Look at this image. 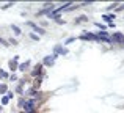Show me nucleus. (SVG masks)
<instances>
[{"label":"nucleus","instance_id":"423d86ee","mask_svg":"<svg viewBox=\"0 0 124 113\" xmlns=\"http://www.w3.org/2000/svg\"><path fill=\"white\" fill-rule=\"evenodd\" d=\"M123 38H124L123 31H113V33H110L112 44H123Z\"/></svg>","mask_w":124,"mask_h":113},{"label":"nucleus","instance_id":"20e7f679","mask_svg":"<svg viewBox=\"0 0 124 113\" xmlns=\"http://www.w3.org/2000/svg\"><path fill=\"white\" fill-rule=\"evenodd\" d=\"M77 39L80 41H93V43H97V38L94 35V31H83L80 36H77Z\"/></svg>","mask_w":124,"mask_h":113},{"label":"nucleus","instance_id":"a878e982","mask_svg":"<svg viewBox=\"0 0 124 113\" xmlns=\"http://www.w3.org/2000/svg\"><path fill=\"white\" fill-rule=\"evenodd\" d=\"M5 96H6V98L9 99V101H13V99H14V96H16V94H14V91H13V90L9 88V90H8V93H6Z\"/></svg>","mask_w":124,"mask_h":113},{"label":"nucleus","instance_id":"a211bd4d","mask_svg":"<svg viewBox=\"0 0 124 113\" xmlns=\"http://www.w3.org/2000/svg\"><path fill=\"white\" fill-rule=\"evenodd\" d=\"M25 101H27V98H25V96H21V98H17V108H19V112L24 108Z\"/></svg>","mask_w":124,"mask_h":113},{"label":"nucleus","instance_id":"2eb2a0df","mask_svg":"<svg viewBox=\"0 0 124 113\" xmlns=\"http://www.w3.org/2000/svg\"><path fill=\"white\" fill-rule=\"evenodd\" d=\"M69 55V49H68L66 46H63L61 44L60 46V50H58V57H68Z\"/></svg>","mask_w":124,"mask_h":113},{"label":"nucleus","instance_id":"7ed1b4c3","mask_svg":"<svg viewBox=\"0 0 124 113\" xmlns=\"http://www.w3.org/2000/svg\"><path fill=\"white\" fill-rule=\"evenodd\" d=\"M57 60H58V55H55V53H50V55H46L44 58H42L41 63H42V66H44V68H52V66H55Z\"/></svg>","mask_w":124,"mask_h":113},{"label":"nucleus","instance_id":"5701e85b","mask_svg":"<svg viewBox=\"0 0 124 113\" xmlns=\"http://www.w3.org/2000/svg\"><path fill=\"white\" fill-rule=\"evenodd\" d=\"M94 27H97L101 31H105L107 30V25L105 24H101V22H94Z\"/></svg>","mask_w":124,"mask_h":113},{"label":"nucleus","instance_id":"b1692460","mask_svg":"<svg viewBox=\"0 0 124 113\" xmlns=\"http://www.w3.org/2000/svg\"><path fill=\"white\" fill-rule=\"evenodd\" d=\"M8 43H9V46H19V41H17V38H8Z\"/></svg>","mask_w":124,"mask_h":113},{"label":"nucleus","instance_id":"6e6552de","mask_svg":"<svg viewBox=\"0 0 124 113\" xmlns=\"http://www.w3.org/2000/svg\"><path fill=\"white\" fill-rule=\"evenodd\" d=\"M101 17L104 19V22H107V24H112V22H115V19H116V13H104Z\"/></svg>","mask_w":124,"mask_h":113},{"label":"nucleus","instance_id":"bb28decb","mask_svg":"<svg viewBox=\"0 0 124 113\" xmlns=\"http://www.w3.org/2000/svg\"><path fill=\"white\" fill-rule=\"evenodd\" d=\"M0 44H2L3 47H9V43H8V39H5V38H2V36H0Z\"/></svg>","mask_w":124,"mask_h":113},{"label":"nucleus","instance_id":"f03ea898","mask_svg":"<svg viewBox=\"0 0 124 113\" xmlns=\"http://www.w3.org/2000/svg\"><path fill=\"white\" fill-rule=\"evenodd\" d=\"M44 74H46L44 72V66H42L41 61H38L36 64H33V66H31L30 72H28V77L33 80V79H38V77H42Z\"/></svg>","mask_w":124,"mask_h":113},{"label":"nucleus","instance_id":"0eeeda50","mask_svg":"<svg viewBox=\"0 0 124 113\" xmlns=\"http://www.w3.org/2000/svg\"><path fill=\"white\" fill-rule=\"evenodd\" d=\"M17 69H19V63H17V61H14L13 58L8 60V72L14 74V72H17Z\"/></svg>","mask_w":124,"mask_h":113},{"label":"nucleus","instance_id":"ddd939ff","mask_svg":"<svg viewBox=\"0 0 124 113\" xmlns=\"http://www.w3.org/2000/svg\"><path fill=\"white\" fill-rule=\"evenodd\" d=\"M33 33H36L38 36H46V35H47V30H46V28H42V27H39V25L36 24V27L33 28Z\"/></svg>","mask_w":124,"mask_h":113},{"label":"nucleus","instance_id":"412c9836","mask_svg":"<svg viewBox=\"0 0 124 113\" xmlns=\"http://www.w3.org/2000/svg\"><path fill=\"white\" fill-rule=\"evenodd\" d=\"M28 38H30L31 41H35V43H38V41L41 39V36H38L36 33H33V31H28Z\"/></svg>","mask_w":124,"mask_h":113},{"label":"nucleus","instance_id":"4468645a","mask_svg":"<svg viewBox=\"0 0 124 113\" xmlns=\"http://www.w3.org/2000/svg\"><path fill=\"white\" fill-rule=\"evenodd\" d=\"M13 91H14V94H17L19 98H21V96H24V93H25V88L16 83V85H14V88H13Z\"/></svg>","mask_w":124,"mask_h":113},{"label":"nucleus","instance_id":"f8f14e48","mask_svg":"<svg viewBox=\"0 0 124 113\" xmlns=\"http://www.w3.org/2000/svg\"><path fill=\"white\" fill-rule=\"evenodd\" d=\"M8 79H9L8 69H2V68H0V83H2V82H6V83H8Z\"/></svg>","mask_w":124,"mask_h":113},{"label":"nucleus","instance_id":"f257e3e1","mask_svg":"<svg viewBox=\"0 0 124 113\" xmlns=\"http://www.w3.org/2000/svg\"><path fill=\"white\" fill-rule=\"evenodd\" d=\"M55 9H57V3L46 2V3H42V6L36 11V16L38 17H41V16H49V14H52Z\"/></svg>","mask_w":124,"mask_h":113},{"label":"nucleus","instance_id":"2f4dec72","mask_svg":"<svg viewBox=\"0 0 124 113\" xmlns=\"http://www.w3.org/2000/svg\"><path fill=\"white\" fill-rule=\"evenodd\" d=\"M121 46H124V38H123V44H121Z\"/></svg>","mask_w":124,"mask_h":113},{"label":"nucleus","instance_id":"c756f323","mask_svg":"<svg viewBox=\"0 0 124 113\" xmlns=\"http://www.w3.org/2000/svg\"><path fill=\"white\" fill-rule=\"evenodd\" d=\"M13 60H14V61H17V63H19V60H21V57H19V55H14V57H13Z\"/></svg>","mask_w":124,"mask_h":113},{"label":"nucleus","instance_id":"6ab92c4d","mask_svg":"<svg viewBox=\"0 0 124 113\" xmlns=\"http://www.w3.org/2000/svg\"><path fill=\"white\" fill-rule=\"evenodd\" d=\"M9 104H11V101H9L6 96H0V105H2V107H8Z\"/></svg>","mask_w":124,"mask_h":113},{"label":"nucleus","instance_id":"9b49d317","mask_svg":"<svg viewBox=\"0 0 124 113\" xmlns=\"http://www.w3.org/2000/svg\"><path fill=\"white\" fill-rule=\"evenodd\" d=\"M86 22H90V17H88L86 14H82V16H79V17L74 19V24H76V25H79V24H86Z\"/></svg>","mask_w":124,"mask_h":113},{"label":"nucleus","instance_id":"7c9ffc66","mask_svg":"<svg viewBox=\"0 0 124 113\" xmlns=\"http://www.w3.org/2000/svg\"><path fill=\"white\" fill-rule=\"evenodd\" d=\"M0 113H3V107H2V105H0Z\"/></svg>","mask_w":124,"mask_h":113},{"label":"nucleus","instance_id":"aec40b11","mask_svg":"<svg viewBox=\"0 0 124 113\" xmlns=\"http://www.w3.org/2000/svg\"><path fill=\"white\" fill-rule=\"evenodd\" d=\"M17 80H19V75H17V72H14V74H9V79H8V82H11V83H17Z\"/></svg>","mask_w":124,"mask_h":113},{"label":"nucleus","instance_id":"4be33fe9","mask_svg":"<svg viewBox=\"0 0 124 113\" xmlns=\"http://www.w3.org/2000/svg\"><path fill=\"white\" fill-rule=\"evenodd\" d=\"M77 39V36H69V38H66V39L63 41V46H68V44H71V43H74V41Z\"/></svg>","mask_w":124,"mask_h":113},{"label":"nucleus","instance_id":"c85d7f7f","mask_svg":"<svg viewBox=\"0 0 124 113\" xmlns=\"http://www.w3.org/2000/svg\"><path fill=\"white\" fill-rule=\"evenodd\" d=\"M115 27H116L115 22H112V24H107V28H115Z\"/></svg>","mask_w":124,"mask_h":113},{"label":"nucleus","instance_id":"1a4fd4ad","mask_svg":"<svg viewBox=\"0 0 124 113\" xmlns=\"http://www.w3.org/2000/svg\"><path fill=\"white\" fill-rule=\"evenodd\" d=\"M11 31H13V35H14V38H19V36H22L24 35V31H22V28H21V25H17V24H11Z\"/></svg>","mask_w":124,"mask_h":113},{"label":"nucleus","instance_id":"cd10ccee","mask_svg":"<svg viewBox=\"0 0 124 113\" xmlns=\"http://www.w3.org/2000/svg\"><path fill=\"white\" fill-rule=\"evenodd\" d=\"M115 11H116V13H121V11H124V3H119V6L115 9Z\"/></svg>","mask_w":124,"mask_h":113},{"label":"nucleus","instance_id":"f3484780","mask_svg":"<svg viewBox=\"0 0 124 113\" xmlns=\"http://www.w3.org/2000/svg\"><path fill=\"white\" fill-rule=\"evenodd\" d=\"M14 5H16V2H6V3H3V5H0V9H2V11H6V9L13 8Z\"/></svg>","mask_w":124,"mask_h":113},{"label":"nucleus","instance_id":"39448f33","mask_svg":"<svg viewBox=\"0 0 124 113\" xmlns=\"http://www.w3.org/2000/svg\"><path fill=\"white\" fill-rule=\"evenodd\" d=\"M31 60H25V61H22V63H19V69H17V72H22V74H25V72H30V69H31Z\"/></svg>","mask_w":124,"mask_h":113},{"label":"nucleus","instance_id":"dca6fc26","mask_svg":"<svg viewBox=\"0 0 124 113\" xmlns=\"http://www.w3.org/2000/svg\"><path fill=\"white\" fill-rule=\"evenodd\" d=\"M8 90H9V85L6 82H2V83H0V96H5L6 93H8Z\"/></svg>","mask_w":124,"mask_h":113},{"label":"nucleus","instance_id":"393cba45","mask_svg":"<svg viewBox=\"0 0 124 113\" xmlns=\"http://www.w3.org/2000/svg\"><path fill=\"white\" fill-rule=\"evenodd\" d=\"M24 24H25V27H30L31 30H33V28L36 27V22H33V21H25Z\"/></svg>","mask_w":124,"mask_h":113},{"label":"nucleus","instance_id":"9d476101","mask_svg":"<svg viewBox=\"0 0 124 113\" xmlns=\"http://www.w3.org/2000/svg\"><path fill=\"white\" fill-rule=\"evenodd\" d=\"M42 80H44L42 77H38V79H33V80H31V83H30V85L33 86L35 90H38V91H39V90H41V86H42Z\"/></svg>","mask_w":124,"mask_h":113}]
</instances>
